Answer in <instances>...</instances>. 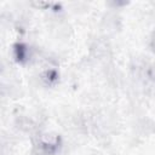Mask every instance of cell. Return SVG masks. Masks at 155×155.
Here are the masks:
<instances>
[{
  "instance_id": "3957f363",
  "label": "cell",
  "mask_w": 155,
  "mask_h": 155,
  "mask_svg": "<svg viewBox=\"0 0 155 155\" xmlns=\"http://www.w3.org/2000/svg\"><path fill=\"white\" fill-rule=\"evenodd\" d=\"M40 81L47 86V87H54L59 80H61V73L58 69L53 68V67H50V68H46L44 69L41 73H40Z\"/></svg>"
},
{
  "instance_id": "6da1fadb",
  "label": "cell",
  "mask_w": 155,
  "mask_h": 155,
  "mask_svg": "<svg viewBox=\"0 0 155 155\" xmlns=\"http://www.w3.org/2000/svg\"><path fill=\"white\" fill-rule=\"evenodd\" d=\"M62 148V136L56 132H41L34 139V149L38 155H58Z\"/></svg>"
},
{
  "instance_id": "7a4b0ae2",
  "label": "cell",
  "mask_w": 155,
  "mask_h": 155,
  "mask_svg": "<svg viewBox=\"0 0 155 155\" xmlns=\"http://www.w3.org/2000/svg\"><path fill=\"white\" fill-rule=\"evenodd\" d=\"M11 53L13 61L19 65H25L31 59V47L23 41H16L11 46Z\"/></svg>"
},
{
  "instance_id": "277c9868",
  "label": "cell",
  "mask_w": 155,
  "mask_h": 155,
  "mask_svg": "<svg viewBox=\"0 0 155 155\" xmlns=\"http://www.w3.org/2000/svg\"><path fill=\"white\" fill-rule=\"evenodd\" d=\"M145 76L151 82H155V62L154 63H150L147 67V69H145Z\"/></svg>"
},
{
  "instance_id": "5b68a950",
  "label": "cell",
  "mask_w": 155,
  "mask_h": 155,
  "mask_svg": "<svg viewBox=\"0 0 155 155\" xmlns=\"http://www.w3.org/2000/svg\"><path fill=\"white\" fill-rule=\"evenodd\" d=\"M149 47H150V50L155 53V29L151 31V34H150V38H149Z\"/></svg>"
}]
</instances>
